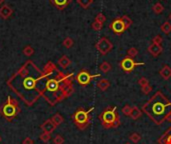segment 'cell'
<instances>
[{
	"label": "cell",
	"instance_id": "cell-1",
	"mask_svg": "<svg viewBox=\"0 0 171 144\" xmlns=\"http://www.w3.org/2000/svg\"><path fill=\"white\" fill-rule=\"evenodd\" d=\"M41 77L40 70L29 61L8 81V85L26 106H32L42 96L41 89L38 86Z\"/></svg>",
	"mask_w": 171,
	"mask_h": 144
},
{
	"label": "cell",
	"instance_id": "cell-2",
	"mask_svg": "<svg viewBox=\"0 0 171 144\" xmlns=\"http://www.w3.org/2000/svg\"><path fill=\"white\" fill-rule=\"evenodd\" d=\"M74 92L72 86V74L63 75L58 71L56 77L47 79L41 88V94L50 106H54L68 98Z\"/></svg>",
	"mask_w": 171,
	"mask_h": 144
},
{
	"label": "cell",
	"instance_id": "cell-3",
	"mask_svg": "<svg viewBox=\"0 0 171 144\" xmlns=\"http://www.w3.org/2000/svg\"><path fill=\"white\" fill-rule=\"evenodd\" d=\"M141 110L157 125L171 122V101L161 91H157Z\"/></svg>",
	"mask_w": 171,
	"mask_h": 144
},
{
	"label": "cell",
	"instance_id": "cell-4",
	"mask_svg": "<svg viewBox=\"0 0 171 144\" xmlns=\"http://www.w3.org/2000/svg\"><path fill=\"white\" fill-rule=\"evenodd\" d=\"M99 120L101 121L102 126L106 129L117 128L121 124L120 117H119V114L117 112L116 106H111L104 109L100 113Z\"/></svg>",
	"mask_w": 171,
	"mask_h": 144
},
{
	"label": "cell",
	"instance_id": "cell-5",
	"mask_svg": "<svg viewBox=\"0 0 171 144\" xmlns=\"http://www.w3.org/2000/svg\"><path fill=\"white\" fill-rule=\"evenodd\" d=\"M20 111H21V109H20L18 102L10 96H8L6 102L0 106V114H1L7 121L14 120L15 118L18 116Z\"/></svg>",
	"mask_w": 171,
	"mask_h": 144
},
{
	"label": "cell",
	"instance_id": "cell-6",
	"mask_svg": "<svg viewBox=\"0 0 171 144\" xmlns=\"http://www.w3.org/2000/svg\"><path fill=\"white\" fill-rule=\"evenodd\" d=\"M94 110V107L89 108L88 110H85L82 107H79L72 115V120H73L74 124L77 126L79 130H85L90 124V113Z\"/></svg>",
	"mask_w": 171,
	"mask_h": 144
},
{
	"label": "cell",
	"instance_id": "cell-7",
	"mask_svg": "<svg viewBox=\"0 0 171 144\" xmlns=\"http://www.w3.org/2000/svg\"><path fill=\"white\" fill-rule=\"evenodd\" d=\"M140 65H144V62H136L133 60V58L130 57H124L120 62V67L121 69L126 72V73H130L131 71H133L136 66H140Z\"/></svg>",
	"mask_w": 171,
	"mask_h": 144
},
{
	"label": "cell",
	"instance_id": "cell-8",
	"mask_svg": "<svg viewBox=\"0 0 171 144\" xmlns=\"http://www.w3.org/2000/svg\"><path fill=\"white\" fill-rule=\"evenodd\" d=\"M113 48L112 43L107 39L106 37H102L99 39V41L96 43V49L99 51L102 55H106L108 54Z\"/></svg>",
	"mask_w": 171,
	"mask_h": 144
},
{
	"label": "cell",
	"instance_id": "cell-9",
	"mask_svg": "<svg viewBox=\"0 0 171 144\" xmlns=\"http://www.w3.org/2000/svg\"><path fill=\"white\" fill-rule=\"evenodd\" d=\"M98 76H100V74L90 75L88 71L82 70V71H80L79 73L77 74V76H76V80H77V82L80 84V85L85 86V85H87V84L90 83V81L94 77H98Z\"/></svg>",
	"mask_w": 171,
	"mask_h": 144
},
{
	"label": "cell",
	"instance_id": "cell-10",
	"mask_svg": "<svg viewBox=\"0 0 171 144\" xmlns=\"http://www.w3.org/2000/svg\"><path fill=\"white\" fill-rule=\"evenodd\" d=\"M110 28L112 29V31L117 35L122 34V33L126 30L125 25H124V23L122 22V20L120 18L115 19L113 22L110 24Z\"/></svg>",
	"mask_w": 171,
	"mask_h": 144
},
{
	"label": "cell",
	"instance_id": "cell-11",
	"mask_svg": "<svg viewBox=\"0 0 171 144\" xmlns=\"http://www.w3.org/2000/svg\"><path fill=\"white\" fill-rule=\"evenodd\" d=\"M56 127L57 126L53 123V121L51 120V118L50 119H47L46 121H44L43 123L40 125V128L43 130V132H47V133H50V134L56 129Z\"/></svg>",
	"mask_w": 171,
	"mask_h": 144
},
{
	"label": "cell",
	"instance_id": "cell-12",
	"mask_svg": "<svg viewBox=\"0 0 171 144\" xmlns=\"http://www.w3.org/2000/svg\"><path fill=\"white\" fill-rule=\"evenodd\" d=\"M159 144H171V126L168 127V129L165 131L158 139Z\"/></svg>",
	"mask_w": 171,
	"mask_h": 144
},
{
	"label": "cell",
	"instance_id": "cell-13",
	"mask_svg": "<svg viewBox=\"0 0 171 144\" xmlns=\"http://www.w3.org/2000/svg\"><path fill=\"white\" fill-rule=\"evenodd\" d=\"M148 52L150 53L151 55H153L154 57H157L158 55L161 54V52L163 51V48H162L161 45H158L155 43H152L148 46Z\"/></svg>",
	"mask_w": 171,
	"mask_h": 144
},
{
	"label": "cell",
	"instance_id": "cell-14",
	"mask_svg": "<svg viewBox=\"0 0 171 144\" xmlns=\"http://www.w3.org/2000/svg\"><path fill=\"white\" fill-rule=\"evenodd\" d=\"M160 76L164 80H168L171 77V68L168 65H164L160 70Z\"/></svg>",
	"mask_w": 171,
	"mask_h": 144
},
{
	"label": "cell",
	"instance_id": "cell-15",
	"mask_svg": "<svg viewBox=\"0 0 171 144\" xmlns=\"http://www.w3.org/2000/svg\"><path fill=\"white\" fill-rule=\"evenodd\" d=\"M141 116H142V110L139 109L137 106H133V107H132L130 116H129V117H131V119L137 120V119H139Z\"/></svg>",
	"mask_w": 171,
	"mask_h": 144
},
{
	"label": "cell",
	"instance_id": "cell-16",
	"mask_svg": "<svg viewBox=\"0 0 171 144\" xmlns=\"http://www.w3.org/2000/svg\"><path fill=\"white\" fill-rule=\"evenodd\" d=\"M97 87L99 88L101 91H106L110 87V81L106 78L101 79L100 81L97 83Z\"/></svg>",
	"mask_w": 171,
	"mask_h": 144
},
{
	"label": "cell",
	"instance_id": "cell-17",
	"mask_svg": "<svg viewBox=\"0 0 171 144\" xmlns=\"http://www.w3.org/2000/svg\"><path fill=\"white\" fill-rule=\"evenodd\" d=\"M51 120L53 121V123L58 126V125H60L63 123V121H64V118L60 115L59 113H56V114H54V115L51 117Z\"/></svg>",
	"mask_w": 171,
	"mask_h": 144
},
{
	"label": "cell",
	"instance_id": "cell-18",
	"mask_svg": "<svg viewBox=\"0 0 171 144\" xmlns=\"http://www.w3.org/2000/svg\"><path fill=\"white\" fill-rule=\"evenodd\" d=\"M161 31L166 35H168L171 32V23L169 21H165V22L161 25Z\"/></svg>",
	"mask_w": 171,
	"mask_h": 144
},
{
	"label": "cell",
	"instance_id": "cell-19",
	"mask_svg": "<svg viewBox=\"0 0 171 144\" xmlns=\"http://www.w3.org/2000/svg\"><path fill=\"white\" fill-rule=\"evenodd\" d=\"M100 70L103 72V73H107V72H109L110 70H111V68H112V67H111V64L109 62H107V61H103L100 64Z\"/></svg>",
	"mask_w": 171,
	"mask_h": 144
},
{
	"label": "cell",
	"instance_id": "cell-20",
	"mask_svg": "<svg viewBox=\"0 0 171 144\" xmlns=\"http://www.w3.org/2000/svg\"><path fill=\"white\" fill-rule=\"evenodd\" d=\"M59 64H60V66L63 67V68H67L70 64V60L66 56H63L62 58L59 59Z\"/></svg>",
	"mask_w": 171,
	"mask_h": 144
},
{
	"label": "cell",
	"instance_id": "cell-21",
	"mask_svg": "<svg viewBox=\"0 0 171 144\" xmlns=\"http://www.w3.org/2000/svg\"><path fill=\"white\" fill-rule=\"evenodd\" d=\"M120 19L122 20V22L124 23L126 29H127V28H129V27L131 26V24H132V20H131V18L129 17V16H127V15H123L122 17H120Z\"/></svg>",
	"mask_w": 171,
	"mask_h": 144
},
{
	"label": "cell",
	"instance_id": "cell-22",
	"mask_svg": "<svg viewBox=\"0 0 171 144\" xmlns=\"http://www.w3.org/2000/svg\"><path fill=\"white\" fill-rule=\"evenodd\" d=\"M163 10H164V7L161 3H156L153 5V11H154V13H156V14L162 13Z\"/></svg>",
	"mask_w": 171,
	"mask_h": 144
},
{
	"label": "cell",
	"instance_id": "cell-23",
	"mask_svg": "<svg viewBox=\"0 0 171 144\" xmlns=\"http://www.w3.org/2000/svg\"><path fill=\"white\" fill-rule=\"evenodd\" d=\"M129 140L133 143H138L141 140V135L139 133H136V132L132 133L129 136Z\"/></svg>",
	"mask_w": 171,
	"mask_h": 144
},
{
	"label": "cell",
	"instance_id": "cell-24",
	"mask_svg": "<svg viewBox=\"0 0 171 144\" xmlns=\"http://www.w3.org/2000/svg\"><path fill=\"white\" fill-rule=\"evenodd\" d=\"M137 54H138V50L137 48H135V47H131L127 50V56L128 57H130V58H134L137 56Z\"/></svg>",
	"mask_w": 171,
	"mask_h": 144
},
{
	"label": "cell",
	"instance_id": "cell-25",
	"mask_svg": "<svg viewBox=\"0 0 171 144\" xmlns=\"http://www.w3.org/2000/svg\"><path fill=\"white\" fill-rule=\"evenodd\" d=\"M39 138H40L41 141H43V142H48V141L50 140V139H51V135H50V133L42 132V133L40 134Z\"/></svg>",
	"mask_w": 171,
	"mask_h": 144
},
{
	"label": "cell",
	"instance_id": "cell-26",
	"mask_svg": "<svg viewBox=\"0 0 171 144\" xmlns=\"http://www.w3.org/2000/svg\"><path fill=\"white\" fill-rule=\"evenodd\" d=\"M64 138L61 136L60 134H57L56 136L54 137V139H53V143L54 144H64Z\"/></svg>",
	"mask_w": 171,
	"mask_h": 144
},
{
	"label": "cell",
	"instance_id": "cell-27",
	"mask_svg": "<svg viewBox=\"0 0 171 144\" xmlns=\"http://www.w3.org/2000/svg\"><path fill=\"white\" fill-rule=\"evenodd\" d=\"M131 109H132V107L130 106V105H125V106L122 108L121 111H122V113L124 114L125 116H130Z\"/></svg>",
	"mask_w": 171,
	"mask_h": 144
},
{
	"label": "cell",
	"instance_id": "cell-28",
	"mask_svg": "<svg viewBox=\"0 0 171 144\" xmlns=\"http://www.w3.org/2000/svg\"><path fill=\"white\" fill-rule=\"evenodd\" d=\"M138 84H139L141 87H144V86H146V85H149V80L146 77H141L138 80Z\"/></svg>",
	"mask_w": 171,
	"mask_h": 144
},
{
	"label": "cell",
	"instance_id": "cell-29",
	"mask_svg": "<svg viewBox=\"0 0 171 144\" xmlns=\"http://www.w3.org/2000/svg\"><path fill=\"white\" fill-rule=\"evenodd\" d=\"M78 2L83 8H87L93 2V0H78Z\"/></svg>",
	"mask_w": 171,
	"mask_h": 144
},
{
	"label": "cell",
	"instance_id": "cell-30",
	"mask_svg": "<svg viewBox=\"0 0 171 144\" xmlns=\"http://www.w3.org/2000/svg\"><path fill=\"white\" fill-rule=\"evenodd\" d=\"M95 21H97V22H99L101 24H103L105 21H106V17L104 16V14L99 13V14H97L96 18H95Z\"/></svg>",
	"mask_w": 171,
	"mask_h": 144
},
{
	"label": "cell",
	"instance_id": "cell-31",
	"mask_svg": "<svg viewBox=\"0 0 171 144\" xmlns=\"http://www.w3.org/2000/svg\"><path fill=\"white\" fill-rule=\"evenodd\" d=\"M102 27H103V24L97 22V21H94V22L92 23V28L94 29V30H96V31L101 30Z\"/></svg>",
	"mask_w": 171,
	"mask_h": 144
},
{
	"label": "cell",
	"instance_id": "cell-32",
	"mask_svg": "<svg viewBox=\"0 0 171 144\" xmlns=\"http://www.w3.org/2000/svg\"><path fill=\"white\" fill-rule=\"evenodd\" d=\"M162 42H163V39H162V37L160 35H156L152 39V43H155V44H158V45H161Z\"/></svg>",
	"mask_w": 171,
	"mask_h": 144
},
{
	"label": "cell",
	"instance_id": "cell-33",
	"mask_svg": "<svg viewBox=\"0 0 171 144\" xmlns=\"http://www.w3.org/2000/svg\"><path fill=\"white\" fill-rule=\"evenodd\" d=\"M63 44H64V46H65V47H67V48H70L71 46L73 45V40H72L71 38H66V39L64 40Z\"/></svg>",
	"mask_w": 171,
	"mask_h": 144
},
{
	"label": "cell",
	"instance_id": "cell-34",
	"mask_svg": "<svg viewBox=\"0 0 171 144\" xmlns=\"http://www.w3.org/2000/svg\"><path fill=\"white\" fill-rule=\"evenodd\" d=\"M152 90H153V88H152L151 85H146V86L142 87V92L144 93L145 95H148Z\"/></svg>",
	"mask_w": 171,
	"mask_h": 144
},
{
	"label": "cell",
	"instance_id": "cell-35",
	"mask_svg": "<svg viewBox=\"0 0 171 144\" xmlns=\"http://www.w3.org/2000/svg\"><path fill=\"white\" fill-rule=\"evenodd\" d=\"M22 144H34V141L32 140V139L30 138V137H26L23 140V142H22Z\"/></svg>",
	"mask_w": 171,
	"mask_h": 144
},
{
	"label": "cell",
	"instance_id": "cell-36",
	"mask_svg": "<svg viewBox=\"0 0 171 144\" xmlns=\"http://www.w3.org/2000/svg\"><path fill=\"white\" fill-rule=\"evenodd\" d=\"M66 2H67V0H55V3H56L58 6L65 5Z\"/></svg>",
	"mask_w": 171,
	"mask_h": 144
},
{
	"label": "cell",
	"instance_id": "cell-37",
	"mask_svg": "<svg viewBox=\"0 0 171 144\" xmlns=\"http://www.w3.org/2000/svg\"><path fill=\"white\" fill-rule=\"evenodd\" d=\"M24 52L26 53L27 55H30V54H31V53L33 52V50H32V49H31L30 47H27L26 49H25V51H24Z\"/></svg>",
	"mask_w": 171,
	"mask_h": 144
},
{
	"label": "cell",
	"instance_id": "cell-38",
	"mask_svg": "<svg viewBox=\"0 0 171 144\" xmlns=\"http://www.w3.org/2000/svg\"><path fill=\"white\" fill-rule=\"evenodd\" d=\"M1 140H2V138H1V136H0V142H1Z\"/></svg>",
	"mask_w": 171,
	"mask_h": 144
},
{
	"label": "cell",
	"instance_id": "cell-39",
	"mask_svg": "<svg viewBox=\"0 0 171 144\" xmlns=\"http://www.w3.org/2000/svg\"><path fill=\"white\" fill-rule=\"evenodd\" d=\"M125 144H130V143H128V142H127V143H125Z\"/></svg>",
	"mask_w": 171,
	"mask_h": 144
}]
</instances>
